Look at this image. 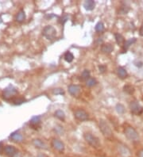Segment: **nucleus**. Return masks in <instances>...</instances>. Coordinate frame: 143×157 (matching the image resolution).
I'll use <instances>...</instances> for the list:
<instances>
[{"label": "nucleus", "instance_id": "obj_1", "mask_svg": "<svg viewBox=\"0 0 143 157\" xmlns=\"http://www.w3.org/2000/svg\"><path fill=\"white\" fill-rule=\"evenodd\" d=\"M124 134L128 140L130 141H138L139 140V135L135 128L131 126H127L124 129Z\"/></svg>", "mask_w": 143, "mask_h": 157}, {"label": "nucleus", "instance_id": "obj_2", "mask_svg": "<svg viewBox=\"0 0 143 157\" xmlns=\"http://www.w3.org/2000/svg\"><path fill=\"white\" fill-rule=\"evenodd\" d=\"M84 138L86 142L92 147L97 148L100 146V142H99V138L97 136H94L92 133H90V132H85L84 134Z\"/></svg>", "mask_w": 143, "mask_h": 157}, {"label": "nucleus", "instance_id": "obj_3", "mask_svg": "<svg viewBox=\"0 0 143 157\" xmlns=\"http://www.w3.org/2000/svg\"><path fill=\"white\" fill-rule=\"evenodd\" d=\"M99 127L100 131L102 132V133L103 134V136H107V137H111L112 136L113 132L111 130V127L107 124V122L103 119L99 120Z\"/></svg>", "mask_w": 143, "mask_h": 157}, {"label": "nucleus", "instance_id": "obj_4", "mask_svg": "<svg viewBox=\"0 0 143 157\" xmlns=\"http://www.w3.org/2000/svg\"><path fill=\"white\" fill-rule=\"evenodd\" d=\"M42 34L48 40H54L57 36V30L52 25H46L43 29Z\"/></svg>", "mask_w": 143, "mask_h": 157}, {"label": "nucleus", "instance_id": "obj_5", "mask_svg": "<svg viewBox=\"0 0 143 157\" xmlns=\"http://www.w3.org/2000/svg\"><path fill=\"white\" fill-rule=\"evenodd\" d=\"M130 109L132 114L137 115V116L141 115L143 113V107L137 101H130Z\"/></svg>", "mask_w": 143, "mask_h": 157}, {"label": "nucleus", "instance_id": "obj_6", "mask_svg": "<svg viewBox=\"0 0 143 157\" xmlns=\"http://www.w3.org/2000/svg\"><path fill=\"white\" fill-rule=\"evenodd\" d=\"M18 94V90L14 86H9L3 90L2 96L6 100L14 99L15 98V95Z\"/></svg>", "mask_w": 143, "mask_h": 157}, {"label": "nucleus", "instance_id": "obj_7", "mask_svg": "<svg viewBox=\"0 0 143 157\" xmlns=\"http://www.w3.org/2000/svg\"><path fill=\"white\" fill-rule=\"evenodd\" d=\"M4 152L9 157H22L20 151L17 150L15 147L12 145H6L4 147Z\"/></svg>", "mask_w": 143, "mask_h": 157}, {"label": "nucleus", "instance_id": "obj_8", "mask_svg": "<svg viewBox=\"0 0 143 157\" xmlns=\"http://www.w3.org/2000/svg\"><path fill=\"white\" fill-rule=\"evenodd\" d=\"M51 147H53L54 149H55L56 151L61 152V153L64 152V151H65V144H64L63 142L61 141V140H58V139H56V138H54V139L52 140Z\"/></svg>", "mask_w": 143, "mask_h": 157}, {"label": "nucleus", "instance_id": "obj_9", "mask_svg": "<svg viewBox=\"0 0 143 157\" xmlns=\"http://www.w3.org/2000/svg\"><path fill=\"white\" fill-rule=\"evenodd\" d=\"M74 116L77 120L80 121H87L88 119V113L84 110V109H78L75 110L74 112Z\"/></svg>", "mask_w": 143, "mask_h": 157}, {"label": "nucleus", "instance_id": "obj_10", "mask_svg": "<svg viewBox=\"0 0 143 157\" xmlns=\"http://www.w3.org/2000/svg\"><path fill=\"white\" fill-rule=\"evenodd\" d=\"M118 148V154L122 157H130L131 155L130 150L127 147V146L124 145L122 144H119L117 147Z\"/></svg>", "mask_w": 143, "mask_h": 157}, {"label": "nucleus", "instance_id": "obj_11", "mask_svg": "<svg viewBox=\"0 0 143 157\" xmlns=\"http://www.w3.org/2000/svg\"><path fill=\"white\" fill-rule=\"evenodd\" d=\"M32 143L34 145V147H36L37 148H39V149L42 150H48V145L43 140H41V139H38H38H34Z\"/></svg>", "mask_w": 143, "mask_h": 157}, {"label": "nucleus", "instance_id": "obj_12", "mask_svg": "<svg viewBox=\"0 0 143 157\" xmlns=\"http://www.w3.org/2000/svg\"><path fill=\"white\" fill-rule=\"evenodd\" d=\"M41 117L39 116H35V117H33L31 118L30 121V125L32 128H34L37 129L40 127L41 124Z\"/></svg>", "mask_w": 143, "mask_h": 157}, {"label": "nucleus", "instance_id": "obj_13", "mask_svg": "<svg viewBox=\"0 0 143 157\" xmlns=\"http://www.w3.org/2000/svg\"><path fill=\"white\" fill-rule=\"evenodd\" d=\"M68 90H69V94L73 96H77L79 94H80V90H81V88L80 86H78V85H70L68 87Z\"/></svg>", "mask_w": 143, "mask_h": 157}, {"label": "nucleus", "instance_id": "obj_14", "mask_svg": "<svg viewBox=\"0 0 143 157\" xmlns=\"http://www.w3.org/2000/svg\"><path fill=\"white\" fill-rule=\"evenodd\" d=\"M10 139L14 142H21L23 140V136L22 135L20 134L19 132H13L11 133V135L10 136Z\"/></svg>", "mask_w": 143, "mask_h": 157}, {"label": "nucleus", "instance_id": "obj_15", "mask_svg": "<svg viewBox=\"0 0 143 157\" xmlns=\"http://www.w3.org/2000/svg\"><path fill=\"white\" fill-rule=\"evenodd\" d=\"M113 50H114V46L109 43L103 44L101 46V51L104 53H111V52H113Z\"/></svg>", "mask_w": 143, "mask_h": 157}, {"label": "nucleus", "instance_id": "obj_16", "mask_svg": "<svg viewBox=\"0 0 143 157\" xmlns=\"http://www.w3.org/2000/svg\"><path fill=\"white\" fill-rule=\"evenodd\" d=\"M117 74H118V76L120 78H122V79L127 78L128 76L127 71H126V69L122 67H119L117 68Z\"/></svg>", "mask_w": 143, "mask_h": 157}, {"label": "nucleus", "instance_id": "obj_17", "mask_svg": "<svg viewBox=\"0 0 143 157\" xmlns=\"http://www.w3.org/2000/svg\"><path fill=\"white\" fill-rule=\"evenodd\" d=\"M84 7L86 10H92L95 8V2L93 0H87L84 3Z\"/></svg>", "mask_w": 143, "mask_h": 157}, {"label": "nucleus", "instance_id": "obj_18", "mask_svg": "<svg viewBox=\"0 0 143 157\" xmlns=\"http://www.w3.org/2000/svg\"><path fill=\"white\" fill-rule=\"evenodd\" d=\"M114 37H115V40H116V43L121 47H123L124 43H125V39L122 36V35H121L120 33H114Z\"/></svg>", "mask_w": 143, "mask_h": 157}, {"label": "nucleus", "instance_id": "obj_19", "mask_svg": "<svg viewBox=\"0 0 143 157\" xmlns=\"http://www.w3.org/2000/svg\"><path fill=\"white\" fill-rule=\"evenodd\" d=\"M25 19H26L25 11H24L23 10H21L18 13L17 16H16V21L21 23L25 21Z\"/></svg>", "mask_w": 143, "mask_h": 157}, {"label": "nucleus", "instance_id": "obj_20", "mask_svg": "<svg viewBox=\"0 0 143 157\" xmlns=\"http://www.w3.org/2000/svg\"><path fill=\"white\" fill-rule=\"evenodd\" d=\"M136 40H136V38H130V39H129V40H126V41H125V43H124L123 47H122L124 51H126L128 48H130V45H132L133 43L136 42Z\"/></svg>", "mask_w": 143, "mask_h": 157}, {"label": "nucleus", "instance_id": "obj_21", "mask_svg": "<svg viewBox=\"0 0 143 157\" xmlns=\"http://www.w3.org/2000/svg\"><path fill=\"white\" fill-rule=\"evenodd\" d=\"M54 115H55L56 117H57L61 121H64L65 120V114L64 111H62L61 109H57L55 113H54Z\"/></svg>", "mask_w": 143, "mask_h": 157}, {"label": "nucleus", "instance_id": "obj_22", "mask_svg": "<svg viewBox=\"0 0 143 157\" xmlns=\"http://www.w3.org/2000/svg\"><path fill=\"white\" fill-rule=\"evenodd\" d=\"M64 59H65V61L68 62V63H71V62H73V60L74 59V56H73V54L71 52H67L65 54V56H64Z\"/></svg>", "mask_w": 143, "mask_h": 157}, {"label": "nucleus", "instance_id": "obj_23", "mask_svg": "<svg viewBox=\"0 0 143 157\" xmlns=\"http://www.w3.org/2000/svg\"><path fill=\"white\" fill-rule=\"evenodd\" d=\"M95 29L96 32H98V33H102V32H103L105 29V26L104 25H103V23L102 22V21L98 22L97 24H96V25H95Z\"/></svg>", "mask_w": 143, "mask_h": 157}, {"label": "nucleus", "instance_id": "obj_24", "mask_svg": "<svg viewBox=\"0 0 143 157\" xmlns=\"http://www.w3.org/2000/svg\"><path fill=\"white\" fill-rule=\"evenodd\" d=\"M123 90L126 92V94H133V92H134V88H133V86H132L131 85H125L123 86Z\"/></svg>", "mask_w": 143, "mask_h": 157}, {"label": "nucleus", "instance_id": "obj_25", "mask_svg": "<svg viewBox=\"0 0 143 157\" xmlns=\"http://www.w3.org/2000/svg\"><path fill=\"white\" fill-rule=\"evenodd\" d=\"M81 78H82L83 80H88L91 78V74H90V71L88 70H84V71L81 74Z\"/></svg>", "mask_w": 143, "mask_h": 157}, {"label": "nucleus", "instance_id": "obj_26", "mask_svg": "<svg viewBox=\"0 0 143 157\" xmlns=\"http://www.w3.org/2000/svg\"><path fill=\"white\" fill-rule=\"evenodd\" d=\"M96 83H97V81H96V79L94 78H90L89 79H88V80L86 81V85L88 86H90V87L96 85Z\"/></svg>", "mask_w": 143, "mask_h": 157}, {"label": "nucleus", "instance_id": "obj_27", "mask_svg": "<svg viewBox=\"0 0 143 157\" xmlns=\"http://www.w3.org/2000/svg\"><path fill=\"white\" fill-rule=\"evenodd\" d=\"M54 131L56 132V133L59 135H62L64 133V128L61 125H59V124H57L55 127H54Z\"/></svg>", "mask_w": 143, "mask_h": 157}, {"label": "nucleus", "instance_id": "obj_28", "mask_svg": "<svg viewBox=\"0 0 143 157\" xmlns=\"http://www.w3.org/2000/svg\"><path fill=\"white\" fill-rule=\"evenodd\" d=\"M116 110L119 114H123L125 113V107L122 104L118 103L116 105Z\"/></svg>", "mask_w": 143, "mask_h": 157}, {"label": "nucleus", "instance_id": "obj_29", "mask_svg": "<svg viewBox=\"0 0 143 157\" xmlns=\"http://www.w3.org/2000/svg\"><path fill=\"white\" fill-rule=\"evenodd\" d=\"M129 10H130V8L128 7V6H122L120 9H119V10H118V13H120V14H126V13L129 12Z\"/></svg>", "mask_w": 143, "mask_h": 157}, {"label": "nucleus", "instance_id": "obj_30", "mask_svg": "<svg viewBox=\"0 0 143 157\" xmlns=\"http://www.w3.org/2000/svg\"><path fill=\"white\" fill-rule=\"evenodd\" d=\"M25 101V99L22 98H14L12 99V102L15 105H20V104L23 103Z\"/></svg>", "mask_w": 143, "mask_h": 157}, {"label": "nucleus", "instance_id": "obj_31", "mask_svg": "<svg viewBox=\"0 0 143 157\" xmlns=\"http://www.w3.org/2000/svg\"><path fill=\"white\" fill-rule=\"evenodd\" d=\"M54 94H65V92H64L63 89L57 88V89H55V90H54Z\"/></svg>", "mask_w": 143, "mask_h": 157}, {"label": "nucleus", "instance_id": "obj_32", "mask_svg": "<svg viewBox=\"0 0 143 157\" xmlns=\"http://www.w3.org/2000/svg\"><path fill=\"white\" fill-rule=\"evenodd\" d=\"M68 18H69L68 15H65V16H63V17H61V24H62V25H64V24H65V23L67 21Z\"/></svg>", "mask_w": 143, "mask_h": 157}, {"label": "nucleus", "instance_id": "obj_33", "mask_svg": "<svg viewBox=\"0 0 143 157\" xmlns=\"http://www.w3.org/2000/svg\"><path fill=\"white\" fill-rule=\"evenodd\" d=\"M99 71L101 73H103L106 71V70H107V67H106V66L105 65H100L99 67Z\"/></svg>", "mask_w": 143, "mask_h": 157}, {"label": "nucleus", "instance_id": "obj_34", "mask_svg": "<svg viewBox=\"0 0 143 157\" xmlns=\"http://www.w3.org/2000/svg\"><path fill=\"white\" fill-rule=\"evenodd\" d=\"M137 157H143V148L137 151Z\"/></svg>", "mask_w": 143, "mask_h": 157}, {"label": "nucleus", "instance_id": "obj_35", "mask_svg": "<svg viewBox=\"0 0 143 157\" xmlns=\"http://www.w3.org/2000/svg\"><path fill=\"white\" fill-rule=\"evenodd\" d=\"M139 35L141 36H143V25H141V26L140 27V29H139Z\"/></svg>", "mask_w": 143, "mask_h": 157}, {"label": "nucleus", "instance_id": "obj_36", "mask_svg": "<svg viewBox=\"0 0 143 157\" xmlns=\"http://www.w3.org/2000/svg\"><path fill=\"white\" fill-rule=\"evenodd\" d=\"M2 151H4V147L2 143H0V154L2 153Z\"/></svg>", "mask_w": 143, "mask_h": 157}, {"label": "nucleus", "instance_id": "obj_37", "mask_svg": "<svg viewBox=\"0 0 143 157\" xmlns=\"http://www.w3.org/2000/svg\"><path fill=\"white\" fill-rule=\"evenodd\" d=\"M37 157H49L47 155H46V154L44 153H40L38 154V155H37Z\"/></svg>", "mask_w": 143, "mask_h": 157}]
</instances>
